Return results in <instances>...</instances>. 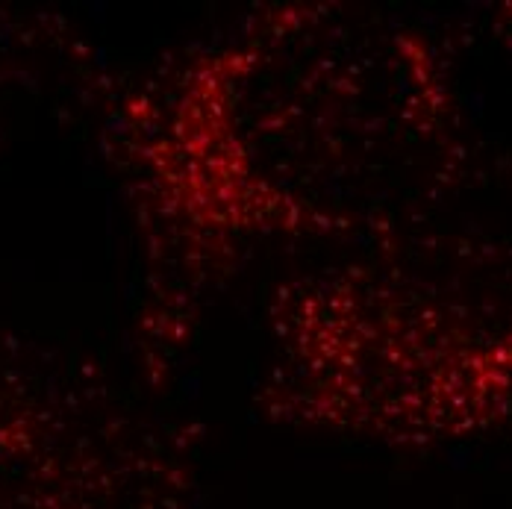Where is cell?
Masks as SVG:
<instances>
[{"label": "cell", "mask_w": 512, "mask_h": 509, "mask_svg": "<svg viewBox=\"0 0 512 509\" xmlns=\"http://www.w3.org/2000/svg\"><path fill=\"white\" fill-rule=\"evenodd\" d=\"M154 483L62 409L0 386V509H148Z\"/></svg>", "instance_id": "cell-1"}]
</instances>
